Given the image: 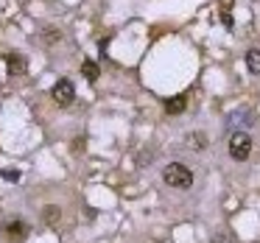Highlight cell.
I'll return each instance as SVG.
<instances>
[{
    "label": "cell",
    "mask_w": 260,
    "mask_h": 243,
    "mask_svg": "<svg viewBox=\"0 0 260 243\" xmlns=\"http://www.w3.org/2000/svg\"><path fill=\"white\" fill-rule=\"evenodd\" d=\"M162 182L168 187H176V190H187V187L193 185V170L182 162H171V165H165V170H162Z\"/></svg>",
    "instance_id": "6da1fadb"
},
{
    "label": "cell",
    "mask_w": 260,
    "mask_h": 243,
    "mask_svg": "<svg viewBox=\"0 0 260 243\" xmlns=\"http://www.w3.org/2000/svg\"><path fill=\"white\" fill-rule=\"evenodd\" d=\"M249 154H252V137L243 129H235L230 137V157L235 162H243V159H249Z\"/></svg>",
    "instance_id": "7a4b0ae2"
},
{
    "label": "cell",
    "mask_w": 260,
    "mask_h": 243,
    "mask_svg": "<svg viewBox=\"0 0 260 243\" xmlns=\"http://www.w3.org/2000/svg\"><path fill=\"white\" fill-rule=\"evenodd\" d=\"M51 95H53V101H56L59 107H70V103H73V98H76L73 81H70V79H59L56 87L51 90Z\"/></svg>",
    "instance_id": "3957f363"
},
{
    "label": "cell",
    "mask_w": 260,
    "mask_h": 243,
    "mask_svg": "<svg viewBox=\"0 0 260 243\" xmlns=\"http://www.w3.org/2000/svg\"><path fill=\"white\" fill-rule=\"evenodd\" d=\"M226 126H230L232 131L235 129H249V126H254V115L249 112V109H235V112L226 115Z\"/></svg>",
    "instance_id": "277c9868"
},
{
    "label": "cell",
    "mask_w": 260,
    "mask_h": 243,
    "mask_svg": "<svg viewBox=\"0 0 260 243\" xmlns=\"http://www.w3.org/2000/svg\"><path fill=\"white\" fill-rule=\"evenodd\" d=\"M6 70H9V76H23L25 70H28V62H25V56H20V53H9Z\"/></svg>",
    "instance_id": "5b68a950"
},
{
    "label": "cell",
    "mask_w": 260,
    "mask_h": 243,
    "mask_svg": "<svg viewBox=\"0 0 260 243\" xmlns=\"http://www.w3.org/2000/svg\"><path fill=\"white\" fill-rule=\"evenodd\" d=\"M185 107H187V95H174V98L165 101V112H168V115H182V112H185Z\"/></svg>",
    "instance_id": "8992f818"
},
{
    "label": "cell",
    "mask_w": 260,
    "mask_h": 243,
    "mask_svg": "<svg viewBox=\"0 0 260 243\" xmlns=\"http://www.w3.org/2000/svg\"><path fill=\"white\" fill-rule=\"evenodd\" d=\"M81 73H84V79H87V81H92V84H95L98 76H101V67H98V64L92 62V59H87V62L81 64Z\"/></svg>",
    "instance_id": "52a82bcc"
},
{
    "label": "cell",
    "mask_w": 260,
    "mask_h": 243,
    "mask_svg": "<svg viewBox=\"0 0 260 243\" xmlns=\"http://www.w3.org/2000/svg\"><path fill=\"white\" fill-rule=\"evenodd\" d=\"M246 67H249V73L260 76V48H252L246 53Z\"/></svg>",
    "instance_id": "ba28073f"
},
{
    "label": "cell",
    "mask_w": 260,
    "mask_h": 243,
    "mask_svg": "<svg viewBox=\"0 0 260 243\" xmlns=\"http://www.w3.org/2000/svg\"><path fill=\"white\" fill-rule=\"evenodd\" d=\"M3 229H6V235H12V237H23V235H25L23 221H9V224L3 226Z\"/></svg>",
    "instance_id": "9c48e42d"
},
{
    "label": "cell",
    "mask_w": 260,
    "mask_h": 243,
    "mask_svg": "<svg viewBox=\"0 0 260 243\" xmlns=\"http://www.w3.org/2000/svg\"><path fill=\"white\" fill-rule=\"evenodd\" d=\"M0 176H3L6 182H20V170H17V168H6Z\"/></svg>",
    "instance_id": "30bf717a"
},
{
    "label": "cell",
    "mask_w": 260,
    "mask_h": 243,
    "mask_svg": "<svg viewBox=\"0 0 260 243\" xmlns=\"http://www.w3.org/2000/svg\"><path fill=\"white\" fill-rule=\"evenodd\" d=\"M59 218V207H45V221L48 224H56Z\"/></svg>",
    "instance_id": "8fae6325"
},
{
    "label": "cell",
    "mask_w": 260,
    "mask_h": 243,
    "mask_svg": "<svg viewBox=\"0 0 260 243\" xmlns=\"http://www.w3.org/2000/svg\"><path fill=\"white\" fill-rule=\"evenodd\" d=\"M187 146H196V148H193V151H204V140H202V137H187Z\"/></svg>",
    "instance_id": "7c38bea8"
},
{
    "label": "cell",
    "mask_w": 260,
    "mask_h": 243,
    "mask_svg": "<svg viewBox=\"0 0 260 243\" xmlns=\"http://www.w3.org/2000/svg\"><path fill=\"white\" fill-rule=\"evenodd\" d=\"M59 40H62L59 31H45V42H59Z\"/></svg>",
    "instance_id": "4fadbf2b"
},
{
    "label": "cell",
    "mask_w": 260,
    "mask_h": 243,
    "mask_svg": "<svg viewBox=\"0 0 260 243\" xmlns=\"http://www.w3.org/2000/svg\"><path fill=\"white\" fill-rule=\"evenodd\" d=\"M210 243H232V237H230V235H215Z\"/></svg>",
    "instance_id": "5bb4252c"
},
{
    "label": "cell",
    "mask_w": 260,
    "mask_h": 243,
    "mask_svg": "<svg viewBox=\"0 0 260 243\" xmlns=\"http://www.w3.org/2000/svg\"><path fill=\"white\" fill-rule=\"evenodd\" d=\"M159 243H162V240H159Z\"/></svg>",
    "instance_id": "9a60e30c"
}]
</instances>
